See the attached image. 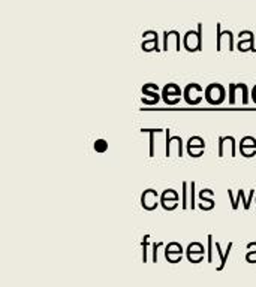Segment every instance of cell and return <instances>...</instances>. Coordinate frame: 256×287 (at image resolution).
Returning <instances> with one entry per match:
<instances>
[{
    "label": "cell",
    "mask_w": 256,
    "mask_h": 287,
    "mask_svg": "<svg viewBox=\"0 0 256 287\" xmlns=\"http://www.w3.org/2000/svg\"><path fill=\"white\" fill-rule=\"evenodd\" d=\"M183 47L189 53H196L202 50V24L198 26V32H186L183 38Z\"/></svg>",
    "instance_id": "6da1fadb"
},
{
    "label": "cell",
    "mask_w": 256,
    "mask_h": 287,
    "mask_svg": "<svg viewBox=\"0 0 256 287\" xmlns=\"http://www.w3.org/2000/svg\"><path fill=\"white\" fill-rule=\"evenodd\" d=\"M225 87L222 84H210L205 90H204V98L210 105H220L225 101Z\"/></svg>",
    "instance_id": "7a4b0ae2"
},
{
    "label": "cell",
    "mask_w": 256,
    "mask_h": 287,
    "mask_svg": "<svg viewBox=\"0 0 256 287\" xmlns=\"http://www.w3.org/2000/svg\"><path fill=\"white\" fill-rule=\"evenodd\" d=\"M182 90L177 84H166L162 90V99L166 105H177L182 101Z\"/></svg>",
    "instance_id": "3957f363"
},
{
    "label": "cell",
    "mask_w": 256,
    "mask_h": 287,
    "mask_svg": "<svg viewBox=\"0 0 256 287\" xmlns=\"http://www.w3.org/2000/svg\"><path fill=\"white\" fill-rule=\"evenodd\" d=\"M141 91H142V94H144V98L141 99L144 105H156V104L160 101V98H162V94L157 93V91H159V85H157V84H153V82L144 84L142 88H141Z\"/></svg>",
    "instance_id": "277c9868"
},
{
    "label": "cell",
    "mask_w": 256,
    "mask_h": 287,
    "mask_svg": "<svg viewBox=\"0 0 256 287\" xmlns=\"http://www.w3.org/2000/svg\"><path fill=\"white\" fill-rule=\"evenodd\" d=\"M226 154H229L231 157L237 156V144L234 136H220L219 138V151L217 156L219 157H225Z\"/></svg>",
    "instance_id": "5b68a950"
},
{
    "label": "cell",
    "mask_w": 256,
    "mask_h": 287,
    "mask_svg": "<svg viewBox=\"0 0 256 287\" xmlns=\"http://www.w3.org/2000/svg\"><path fill=\"white\" fill-rule=\"evenodd\" d=\"M202 91H204V88H202L199 84L192 82V84H188V87L185 88L183 98H185V101H186L189 105H198V104L202 101V96H201Z\"/></svg>",
    "instance_id": "8992f818"
},
{
    "label": "cell",
    "mask_w": 256,
    "mask_h": 287,
    "mask_svg": "<svg viewBox=\"0 0 256 287\" xmlns=\"http://www.w3.org/2000/svg\"><path fill=\"white\" fill-rule=\"evenodd\" d=\"M179 199H180V196H179V193L176 190L166 188L160 196V205H162L163 210L173 211V210H176L179 207Z\"/></svg>",
    "instance_id": "52a82bcc"
},
{
    "label": "cell",
    "mask_w": 256,
    "mask_h": 287,
    "mask_svg": "<svg viewBox=\"0 0 256 287\" xmlns=\"http://www.w3.org/2000/svg\"><path fill=\"white\" fill-rule=\"evenodd\" d=\"M183 256V247L179 242H169L165 247V259L169 263H179Z\"/></svg>",
    "instance_id": "ba28073f"
},
{
    "label": "cell",
    "mask_w": 256,
    "mask_h": 287,
    "mask_svg": "<svg viewBox=\"0 0 256 287\" xmlns=\"http://www.w3.org/2000/svg\"><path fill=\"white\" fill-rule=\"evenodd\" d=\"M188 154L191 157H201L204 150H205V141L199 136H192L189 141H188Z\"/></svg>",
    "instance_id": "9c48e42d"
},
{
    "label": "cell",
    "mask_w": 256,
    "mask_h": 287,
    "mask_svg": "<svg viewBox=\"0 0 256 287\" xmlns=\"http://www.w3.org/2000/svg\"><path fill=\"white\" fill-rule=\"evenodd\" d=\"M141 205H142V208L147 210V211L156 210L157 205H159V204H157V193H156V190H153V188L144 190V193H142V196H141Z\"/></svg>",
    "instance_id": "30bf717a"
},
{
    "label": "cell",
    "mask_w": 256,
    "mask_h": 287,
    "mask_svg": "<svg viewBox=\"0 0 256 287\" xmlns=\"http://www.w3.org/2000/svg\"><path fill=\"white\" fill-rule=\"evenodd\" d=\"M165 133H166V150H165V156H166V157L171 156V145H173V142H177V145H179V157H182V156H183V139H182V136H171V130H169V129H166Z\"/></svg>",
    "instance_id": "8fae6325"
},
{
    "label": "cell",
    "mask_w": 256,
    "mask_h": 287,
    "mask_svg": "<svg viewBox=\"0 0 256 287\" xmlns=\"http://www.w3.org/2000/svg\"><path fill=\"white\" fill-rule=\"evenodd\" d=\"M213 196H214V192H213L211 188H202V190L199 192V201H201V205L207 204L205 208H204V211H210V210L214 208L216 202H214Z\"/></svg>",
    "instance_id": "7c38bea8"
},
{
    "label": "cell",
    "mask_w": 256,
    "mask_h": 287,
    "mask_svg": "<svg viewBox=\"0 0 256 287\" xmlns=\"http://www.w3.org/2000/svg\"><path fill=\"white\" fill-rule=\"evenodd\" d=\"M195 254H199V256H204L205 254V250H204V245L199 244V242H192L189 244L188 250H186V256H188V260L191 263H195Z\"/></svg>",
    "instance_id": "4fadbf2b"
},
{
    "label": "cell",
    "mask_w": 256,
    "mask_h": 287,
    "mask_svg": "<svg viewBox=\"0 0 256 287\" xmlns=\"http://www.w3.org/2000/svg\"><path fill=\"white\" fill-rule=\"evenodd\" d=\"M237 50L241 51V53H246V51H252V53H255L256 48H255V36H253V33H252L247 39H240L238 44H237Z\"/></svg>",
    "instance_id": "5bb4252c"
},
{
    "label": "cell",
    "mask_w": 256,
    "mask_h": 287,
    "mask_svg": "<svg viewBox=\"0 0 256 287\" xmlns=\"http://www.w3.org/2000/svg\"><path fill=\"white\" fill-rule=\"evenodd\" d=\"M141 48H142V51H145V53H150V51H160V48H159V36H157V33H154L153 35V39L151 41H144L142 42V45H141Z\"/></svg>",
    "instance_id": "9a60e30c"
},
{
    "label": "cell",
    "mask_w": 256,
    "mask_h": 287,
    "mask_svg": "<svg viewBox=\"0 0 256 287\" xmlns=\"http://www.w3.org/2000/svg\"><path fill=\"white\" fill-rule=\"evenodd\" d=\"M246 148L256 150V139L253 136H244V138L240 141V151H243V150H246Z\"/></svg>",
    "instance_id": "2e32d148"
},
{
    "label": "cell",
    "mask_w": 256,
    "mask_h": 287,
    "mask_svg": "<svg viewBox=\"0 0 256 287\" xmlns=\"http://www.w3.org/2000/svg\"><path fill=\"white\" fill-rule=\"evenodd\" d=\"M188 195H189V184L185 181V182H183V196H182V208H183V210H188V208H189Z\"/></svg>",
    "instance_id": "e0dca14e"
},
{
    "label": "cell",
    "mask_w": 256,
    "mask_h": 287,
    "mask_svg": "<svg viewBox=\"0 0 256 287\" xmlns=\"http://www.w3.org/2000/svg\"><path fill=\"white\" fill-rule=\"evenodd\" d=\"M213 235H208V247H207V260L210 263L214 262V251H213Z\"/></svg>",
    "instance_id": "ac0fdd59"
},
{
    "label": "cell",
    "mask_w": 256,
    "mask_h": 287,
    "mask_svg": "<svg viewBox=\"0 0 256 287\" xmlns=\"http://www.w3.org/2000/svg\"><path fill=\"white\" fill-rule=\"evenodd\" d=\"M235 85H238V87H237V90L240 88V91L243 93V104H244V105H247V104H249V88H247V85H246V84H243V82L235 84Z\"/></svg>",
    "instance_id": "d6986e66"
},
{
    "label": "cell",
    "mask_w": 256,
    "mask_h": 287,
    "mask_svg": "<svg viewBox=\"0 0 256 287\" xmlns=\"http://www.w3.org/2000/svg\"><path fill=\"white\" fill-rule=\"evenodd\" d=\"M95 150L98 153H105L108 150V142L105 139H96L95 142Z\"/></svg>",
    "instance_id": "ffe728a7"
},
{
    "label": "cell",
    "mask_w": 256,
    "mask_h": 287,
    "mask_svg": "<svg viewBox=\"0 0 256 287\" xmlns=\"http://www.w3.org/2000/svg\"><path fill=\"white\" fill-rule=\"evenodd\" d=\"M232 245H234L232 242H229V244H228V248L225 250V256H223V259L220 260V265L216 268L217 271H222V269L226 266V260H228V257H229V253H231V248H232Z\"/></svg>",
    "instance_id": "44dd1931"
},
{
    "label": "cell",
    "mask_w": 256,
    "mask_h": 287,
    "mask_svg": "<svg viewBox=\"0 0 256 287\" xmlns=\"http://www.w3.org/2000/svg\"><path fill=\"white\" fill-rule=\"evenodd\" d=\"M148 239H150V235H145L142 238V262L145 263L147 262V250H148Z\"/></svg>",
    "instance_id": "7402d4cb"
},
{
    "label": "cell",
    "mask_w": 256,
    "mask_h": 287,
    "mask_svg": "<svg viewBox=\"0 0 256 287\" xmlns=\"http://www.w3.org/2000/svg\"><path fill=\"white\" fill-rule=\"evenodd\" d=\"M189 193H191V199H189V208H192L195 210V181H192L191 184H189Z\"/></svg>",
    "instance_id": "603a6c76"
},
{
    "label": "cell",
    "mask_w": 256,
    "mask_h": 287,
    "mask_svg": "<svg viewBox=\"0 0 256 287\" xmlns=\"http://www.w3.org/2000/svg\"><path fill=\"white\" fill-rule=\"evenodd\" d=\"M228 198L231 199V204H232V210L235 211V210L238 208V202L241 201V196H240V193H238V198H237V199H234V196H232V192H231V190H228Z\"/></svg>",
    "instance_id": "cb8c5ba5"
},
{
    "label": "cell",
    "mask_w": 256,
    "mask_h": 287,
    "mask_svg": "<svg viewBox=\"0 0 256 287\" xmlns=\"http://www.w3.org/2000/svg\"><path fill=\"white\" fill-rule=\"evenodd\" d=\"M228 90H229V104L234 105L235 104V84H229L228 85Z\"/></svg>",
    "instance_id": "d4e9b609"
},
{
    "label": "cell",
    "mask_w": 256,
    "mask_h": 287,
    "mask_svg": "<svg viewBox=\"0 0 256 287\" xmlns=\"http://www.w3.org/2000/svg\"><path fill=\"white\" fill-rule=\"evenodd\" d=\"M163 245V242H156V244H153V262L154 263H157V250L160 248Z\"/></svg>",
    "instance_id": "484cf974"
},
{
    "label": "cell",
    "mask_w": 256,
    "mask_h": 287,
    "mask_svg": "<svg viewBox=\"0 0 256 287\" xmlns=\"http://www.w3.org/2000/svg\"><path fill=\"white\" fill-rule=\"evenodd\" d=\"M216 29H217V39H216L217 41V48L216 50L220 51L222 50V30H220V24H217Z\"/></svg>",
    "instance_id": "4316f807"
},
{
    "label": "cell",
    "mask_w": 256,
    "mask_h": 287,
    "mask_svg": "<svg viewBox=\"0 0 256 287\" xmlns=\"http://www.w3.org/2000/svg\"><path fill=\"white\" fill-rule=\"evenodd\" d=\"M169 38H171L169 32H165L163 33V48H162L163 51H168V48H169Z\"/></svg>",
    "instance_id": "83f0119b"
},
{
    "label": "cell",
    "mask_w": 256,
    "mask_h": 287,
    "mask_svg": "<svg viewBox=\"0 0 256 287\" xmlns=\"http://www.w3.org/2000/svg\"><path fill=\"white\" fill-rule=\"evenodd\" d=\"M246 260H247L249 263H256V251H249V253L246 254Z\"/></svg>",
    "instance_id": "f1b7e54d"
},
{
    "label": "cell",
    "mask_w": 256,
    "mask_h": 287,
    "mask_svg": "<svg viewBox=\"0 0 256 287\" xmlns=\"http://www.w3.org/2000/svg\"><path fill=\"white\" fill-rule=\"evenodd\" d=\"M255 196V190H250V196H249V199H247V205H246V208L244 210H249L250 208V204H252V198Z\"/></svg>",
    "instance_id": "f546056e"
},
{
    "label": "cell",
    "mask_w": 256,
    "mask_h": 287,
    "mask_svg": "<svg viewBox=\"0 0 256 287\" xmlns=\"http://www.w3.org/2000/svg\"><path fill=\"white\" fill-rule=\"evenodd\" d=\"M238 193H240V196H241V201H243V204H244V208H246V205H247V199L244 198V190H238Z\"/></svg>",
    "instance_id": "4dcf8cb0"
},
{
    "label": "cell",
    "mask_w": 256,
    "mask_h": 287,
    "mask_svg": "<svg viewBox=\"0 0 256 287\" xmlns=\"http://www.w3.org/2000/svg\"><path fill=\"white\" fill-rule=\"evenodd\" d=\"M252 101L256 104V84L253 85V88H252Z\"/></svg>",
    "instance_id": "1f68e13d"
}]
</instances>
